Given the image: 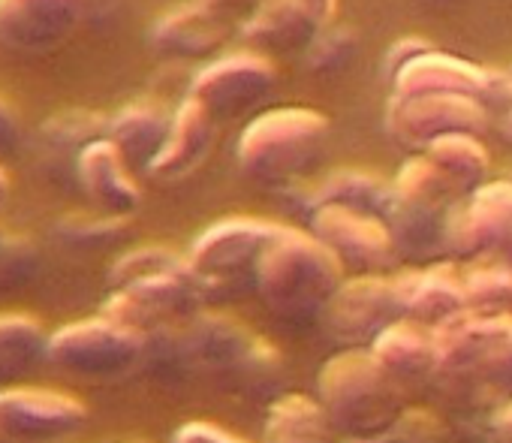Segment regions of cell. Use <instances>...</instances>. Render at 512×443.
<instances>
[{
    "instance_id": "cell-11",
    "label": "cell",
    "mask_w": 512,
    "mask_h": 443,
    "mask_svg": "<svg viewBox=\"0 0 512 443\" xmlns=\"http://www.w3.org/2000/svg\"><path fill=\"white\" fill-rule=\"evenodd\" d=\"M386 124L401 142L428 148L443 136H455V133L476 136L485 127V106L464 94L395 97Z\"/></svg>"
},
{
    "instance_id": "cell-39",
    "label": "cell",
    "mask_w": 512,
    "mask_h": 443,
    "mask_svg": "<svg viewBox=\"0 0 512 443\" xmlns=\"http://www.w3.org/2000/svg\"><path fill=\"white\" fill-rule=\"evenodd\" d=\"M506 136H509V139H512V112H509V115H506Z\"/></svg>"
},
{
    "instance_id": "cell-8",
    "label": "cell",
    "mask_w": 512,
    "mask_h": 443,
    "mask_svg": "<svg viewBox=\"0 0 512 443\" xmlns=\"http://www.w3.org/2000/svg\"><path fill=\"white\" fill-rule=\"evenodd\" d=\"M202 299L205 293L199 287V278L193 275L190 263L181 260L169 269H160L154 275L136 278L112 290V296L103 305V314L118 320L121 326L151 335L175 320H190Z\"/></svg>"
},
{
    "instance_id": "cell-34",
    "label": "cell",
    "mask_w": 512,
    "mask_h": 443,
    "mask_svg": "<svg viewBox=\"0 0 512 443\" xmlns=\"http://www.w3.org/2000/svg\"><path fill=\"white\" fill-rule=\"evenodd\" d=\"M22 142V124L16 112L0 100V154H13Z\"/></svg>"
},
{
    "instance_id": "cell-7",
    "label": "cell",
    "mask_w": 512,
    "mask_h": 443,
    "mask_svg": "<svg viewBox=\"0 0 512 443\" xmlns=\"http://www.w3.org/2000/svg\"><path fill=\"white\" fill-rule=\"evenodd\" d=\"M46 359L79 380H115L139 368L145 359V335L103 314L49 335Z\"/></svg>"
},
{
    "instance_id": "cell-21",
    "label": "cell",
    "mask_w": 512,
    "mask_h": 443,
    "mask_svg": "<svg viewBox=\"0 0 512 443\" xmlns=\"http://www.w3.org/2000/svg\"><path fill=\"white\" fill-rule=\"evenodd\" d=\"M211 112L199 103V100H184L172 118V130H169V139L160 151V157L154 160L151 166V175L157 178H184L190 175L205 157H208V148H211V136H214V127H211Z\"/></svg>"
},
{
    "instance_id": "cell-14",
    "label": "cell",
    "mask_w": 512,
    "mask_h": 443,
    "mask_svg": "<svg viewBox=\"0 0 512 443\" xmlns=\"http://www.w3.org/2000/svg\"><path fill=\"white\" fill-rule=\"evenodd\" d=\"M82 19V0H0V43L13 52L43 55L67 43Z\"/></svg>"
},
{
    "instance_id": "cell-12",
    "label": "cell",
    "mask_w": 512,
    "mask_h": 443,
    "mask_svg": "<svg viewBox=\"0 0 512 443\" xmlns=\"http://www.w3.org/2000/svg\"><path fill=\"white\" fill-rule=\"evenodd\" d=\"M314 236L332 248L344 266L359 272H380L398 254L389 224H383L377 214L338 205H323L314 211Z\"/></svg>"
},
{
    "instance_id": "cell-27",
    "label": "cell",
    "mask_w": 512,
    "mask_h": 443,
    "mask_svg": "<svg viewBox=\"0 0 512 443\" xmlns=\"http://www.w3.org/2000/svg\"><path fill=\"white\" fill-rule=\"evenodd\" d=\"M389 193L392 187L383 184L371 172H338L332 175L320 193H317V208L323 205H338L350 211H365V214H386L389 208Z\"/></svg>"
},
{
    "instance_id": "cell-4",
    "label": "cell",
    "mask_w": 512,
    "mask_h": 443,
    "mask_svg": "<svg viewBox=\"0 0 512 443\" xmlns=\"http://www.w3.org/2000/svg\"><path fill=\"white\" fill-rule=\"evenodd\" d=\"M455 196V184L428 157L404 166L386 208V224L401 257L434 260L449 251V230L458 214Z\"/></svg>"
},
{
    "instance_id": "cell-35",
    "label": "cell",
    "mask_w": 512,
    "mask_h": 443,
    "mask_svg": "<svg viewBox=\"0 0 512 443\" xmlns=\"http://www.w3.org/2000/svg\"><path fill=\"white\" fill-rule=\"evenodd\" d=\"M494 443H512V401L494 419Z\"/></svg>"
},
{
    "instance_id": "cell-18",
    "label": "cell",
    "mask_w": 512,
    "mask_h": 443,
    "mask_svg": "<svg viewBox=\"0 0 512 443\" xmlns=\"http://www.w3.org/2000/svg\"><path fill=\"white\" fill-rule=\"evenodd\" d=\"M320 16L308 0H266L244 25L247 43L266 52L311 49L320 34Z\"/></svg>"
},
{
    "instance_id": "cell-37",
    "label": "cell",
    "mask_w": 512,
    "mask_h": 443,
    "mask_svg": "<svg viewBox=\"0 0 512 443\" xmlns=\"http://www.w3.org/2000/svg\"><path fill=\"white\" fill-rule=\"evenodd\" d=\"M308 4H311V7L317 10V16L326 22V19L335 13V4H338V0H308Z\"/></svg>"
},
{
    "instance_id": "cell-23",
    "label": "cell",
    "mask_w": 512,
    "mask_h": 443,
    "mask_svg": "<svg viewBox=\"0 0 512 443\" xmlns=\"http://www.w3.org/2000/svg\"><path fill=\"white\" fill-rule=\"evenodd\" d=\"M223 22L208 4H193L169 13L154 25L151 46L172 58H196L208 55L223 43Z\"/></svg>"
},
{
    "instance_id": "cell-38",
    "label": "cell",
    "mask_w": 512,
    "mask_h": 443,
    "mask_svg": "<svg viewBox=\"0 0 512 443\" xmlns=\"http://www.w3.org/2000/svg\"><path fill=\"white\" fill-rule=\"evenodd\" d=\"M7 193H10V181H7L4 169H0V202H4V199H7Z\"/></svg>"
},
{
    "instance_id": "cell-28",
    "label": "cell",
    "mask_w": 512,
    "mask_h": 443,
    "mask_svg": "<svg viewBox=\"0 0 512 443\" xmlns=\"http://www.w3.org/2000/svg\"><path fill=\"white\" fill-rule=\"evenodd\" d=\"M109 124L94 115V112H64L55 115L46 127H43V145L55 154H73L79 160V154L97 142L106 139Z\"/></svg>"
},
{
    "instance_id": "cell-22",
    "label": "cell",
    "mask_w": 512,
    "mask_h": 443,
    "mask_svg": "<svg viewBox=\"0 0 512 443\" xmlns=\"http://www.w3.org/2000/svg\"><path fill=\"white\" fill-rule=\"evenodd\" d=\"M169 130H172V118H166L160 109L148 103H139V106H127L121 115L109 121L106 139L121 151V157L133 172L136 169L151 172L154 160L160 157L169 139Z\"/></svg>"
},
{
    "instance_id": "cell-42",
    "label": "cell",
    "mask_w": 512,
    "mask_h": 443,
    "mask_svg": "<svg viewBox=\"0 0 512 443\" xmlns=\"http://www.w3.org/2000/svg\"><path fill=\"white\" fill-rule=\"evenodd\" d=\"M425 4H446V0H425Z\"/></svg>"
},
{
    "instance_id": "cell-9",
    "label": "cell",
    "mask_w": 512,
    "mask_h": 443,
    "mask_svg": "<svg viewBox=\"0 0 512 443\" xmlns=\"http://www.w3.org/2000/svg\"><path fill=\"white\" fill-rule=\"evenodd\" d=\"M398 320H404V308L395 281H383L377 275H362L341 284L323 314L329 338L347 350H362L365 344H374Z\"/></svg>"
},
{
    "instance_id": "cell-19",
    "label": "cell",
    "mask_w": 512,
    "mask_h": 443,
    "mask_svg": "<svg viewBox=\"0 0 512 443\" xmlns=\"http://www.w3.org/2000/svg\"><path fill=\"white\" fill-rule=\"evenodd\" d=\"M371 353L404 389H419L425 383H434V368H437L434 332L428 335L413 320H398L395 326H389L371 344Z\"/></svg>"
},
{
    "instance_id": "cell-26",
    "label": "cell",
    "mask_w": 512,
    "mask_h": 443,
    "mask_svg": "<svg viewBox=\"0 0 512 443\" xmlns=\"http://www.w3.org/2000/svg\"><path fill=\"white\" fill-rule=\"evenodd\" d=\"M425 157L455 184L458 193L479 190V184L488 172L485 151L479 148L476 136H467V133H455V136H443V139L431 142L425 148Z\"/></svg>"
},
{
    "instance_id": "cell-5",
    "label": "cell",
    "mask_w": 512,
    "mask_h": 443,
    "mask_svg": "<svg viewBox=\"0 0 512 443\" xmlns=\"http://www.w3.org/2000/svg\"><path fill=\"white\" fill-rule=\"evenodd\" d=\"M329 121L311 109H278L256 118L241 142V169L266 184H281L302 175L326 148Z\"/></svg>"
},
{
    "instance_id": "cell-3",
    "label": "cell",
    "mask_w": 512,
    "mask_h": 443,
    "mask_svg": "<svg viewBox=\"0 0 512 443\" xmlns=\"http://www.w3.org/2000/svg\"><path fill=\"white\" fill-rule=\"evenodd\" d=\"M404 386L365 350L332 356L317 377V401L323 404L338 437L365 440L392 428L404 410Z\"/></svg>"
},
{
    "instance_id": "cell-29",
    "label": "cell",
    "mask_w": 512,
    "mask_h": 443,
    "mask_svg": "<svg viewBox=\"0 0 512 443\" xmlns=\"http://www.w3.org/2000/svg\"><path fill=\"white\" fill-rule=\"evenodd\" d=\"M467 311L476 314H506L512 308V269L485 266L464 278Z\"/></svg>"
},
{
    "instance_id": "cell-2",
    "label": "cell",
    "mask_w": 512,
    "mask_h": 443,
    "mask_svg": "<svg viewBox=\"0 0 512 443\" xmlns=\"http://www.w3.org/2000/svg\"><path fill=\"white\" fill-rule=\"evenodd\" d=\"M344 263L317 236L281 227L256 272V293L287 323L323 320L341 290Z\"/></svg>"
},
{
    "instance_id": "cell-31",
    "label": "cell",
    "mask_w": 512,
    "mask_h": 443,
    "mask_svg": "<svg viewBox=\"0 0 512 443\" xmlns=\"http://www.w3.org/2000/svg\"><path fill=\"white\" fill-rule=\"evenodd\" d=\"M356 55V37L347 28H335L326 34H317L311 43V70L320 73H335L344 70Z\"/></svg>"
},
{
    "instance_id": "cell-30",
    "label": "cell",
    "mask_w": 512,
    "mask_h": 443,
    "mask_svg": "<svg viewBox=\"0 0 512 443\" xmlns=\"http://www.w3.org/2000/svg\"><path fill=\"white\" fill-rule=\"evenodd\" d=\"M353 443H455L449 425L443 419H437L434 413L428 410H404V416L374 434V437H365V440H353Z\"/></svg>"
},
{
    "instance_id": "cell-15",
    "label": "cell",
    "mask_w": 512,
    "mask_h": 443,
    "mask_svg": "<svg viewBox=\"0 0 512 443\" xmlns=\"http://www.w3.org/2000/svg\"><path fill=\"white\" fill-rule=\"evenodd\" d=\"M275 88V67L260 55H229L205 67L190 97L199 100L211 118H229L260 103Z\"/></svg>"
},
{
    "instance_id": "cell-41",
    "label": "cell",
    "mask_w": 512,
    "mask_h": 443,
    "mask_svg": "<svg viewBox=\"0 0 512 443\" xmlns=\"http://www.w3.org/2000/svg\"><path fill=\"white\" fill-rule=\"evenodd\" d=\"M7 242H10V239H7L4 233H0V254H4V248H7Z\"/></svg>"
},
{
    "instance_id": "cell-36",
    "label": "cell",
    "mask_w": 512,
    "mask_h": 443,
    "mask_svg": "<svg viewBox=\"0 0 512 443\" xmlns=\"http://www.w3.org/2000/svg\"><path fill=\"white\" fill-rule=\"evenodd\" d=\"M85 4V16H109V13H115L118 10V4L121 0H82Z\"/></svg>"
},
{
    "instance_id": "cell-24",
    "label": "cell",
    "mask_w": 512,
    "mask_h": 443,
    "mask_svg": "<svg viewBox=\"0 0 512 443\" xmlns=\"http://www.w3.org/2000/svg\"><path fill=\"white\" fill-rule=\"evenodd\" d=\"M335 437L338 431L317 398L293 392L269 410L266 443H335Z\"/></svg>"
},
{
    "instance_id": "cell-13",
    "label": "cell",
    "mask_w": 512,
    "mask_h": 443,
    "mask_svg": "<svg viewBox=\"0 0 512 443\" xmlns=\"http://www.w3.org/2000/svg\"><path fill=\"white\" fill-rule=\"evenodd\" d=\"M449 251L512 263V184H488L473 193V202L452 220Z\"/></svg>"
},
{
    "instance_id": "cell-32",
    "label": "cell",
    "mask_w": 512,
    "mask_h": 443,
    "mask_svg": "<svg viewBox=\"0 0 512 443\" xmlns=\"http://www.w3.org/2000/svg\"><path fill=\"white\" fill-rule=\"evenodd\" d=\"M124 224V217H100V220H85V217H70V220H61V233L79 245H97L103 239H112L115 230Z\"/></svg>"
},
{
    "instance_id": "cell-33",
    "label": "cell",
    "mask_w": 512,
    "mask_h": 443,
    "mask_svg": "<svg viewBox=\"0 0 512 443\" xmlns=\"http://www.w3.org/2000/svg\"><path fill=\"white\" fill-rule=\"evenodd\" d=\"M172 443H247L211 422H187L172 434Z\"/></svg>"
},
{
    "instance_id": "cell-16",
    "label": "cell",
    "mask_w": 512,
    "mask_h": 443,
    "mask_svg": "<svg viewBox=\"0 0 512 443\" xmlns=\"http://www.w3.org/2000/svg\"><path fill=\"white\" fill-rule=\"evenodd\" d=\"M76 175L82 190L94 199V205L109 217H127L139 208V187L133 181V169L121 157V151L109 139L91 142L79 160Z\"/></svg>"
},
{
    "instance_id": "cell-17",
    "label": "cell",
    "mask_w": 512,
    "mask_h": 443,
    "mask_svg": "<svg viewBox=\"0 0 512 443\" xmlns=\"http://www.w3.org/2000/svg\"><path fill=\"white\" fill-rule=\"evenodd\" d=\"M395 290L401 296L404 320H413L419 326L437 329L467 311L464 278H455L449 266H431L401 275L395 281Z\"/></svg>"
},
{
    "instance_id": "cell-20",
    "label": "cell",
    "mask_w": 512,
    "mask_h": 443,
    "mask_svg": "<svg viewBox=\"0 0 512 443\" xmlns=\"http://www.w3.org/2000/svg\"><path fill=\"white\" fill-rule=\"evenodd\" d=\"M488 73L440 52H422L395 76V97L419 94H464L482 103Z\"/></svg>"
},
{
    "instance_id": "cell-25",
    "label": "cell",
    "mask_w": 512,
    "mask_h": 443,
    "mask_svg": "<svg viewBox=\"0 0 512 443\" xmlns=\"http://www.w3.org/2000/svg\"><path fill=\"white\" fill-rule=\"evenodd\" d=\"M49 353V335L28 314H0V386L16 383Z\"/></svg>"
},
{
    "instance_id": "cell-10",
    "label": "cell",
    "mask_w": 512,
    "mask_h": 443,
    "mask_svg": "<svg viewBox=\"0 0 512 443\" xmlns=\"http://www.w3.org/2000/svg\"><path fill=\"white\" fill-rule=\"evenodd\" d=\"M88 407L58 389L7 386L0 389V437L10 440H55L79 431Z\"/></svg>"
},
{
    "instance_id": "cell-40",
    "label": "cell",
    "mask_w": 512,
    "mask_h": 443,
    "mask_svg": "<svg viewBox=\"0 0 512 443\" xmlns=\"http://www.w3.org/2000/svg\"><path fill=\"white\" fill-rule=\"evenodd\" d=\"M202 4H208V7H217V4H229V0H202Z\"/></svg>"
},
{
    "instance_id": "cell-1",
    "label": "cell",
    "mask_w": 512,
    "mask_h": 443,
    "mask_svg": "<svg viewBox=\"0 0 512 443\" xmlns=\"http://www.w3.org/2000/svg\"><path fill=\"white\" fill-rule=\"evenodd\" d=\"M434 386L461 407L512 401V317L464 311L434 329Z\"/></svg>"
},
{
    "instance_id": "cell-6",
    "label": "cell",
    "mask_w": 512,
    "mask_h": 443,
    "mask_svg": "<svg viewBox=\"0 0 512 443\" xmlns=\"http://www.w3.org/2000/svg\"><path fill=\"white\" fill-rule=\"evenodd\" d=\"M278 224L253 217L220 220L205 230L190 251V269L199 278L205 299H235L256 290V272L272 239L278 236Z\"/></svg>"
}]
</instances>
